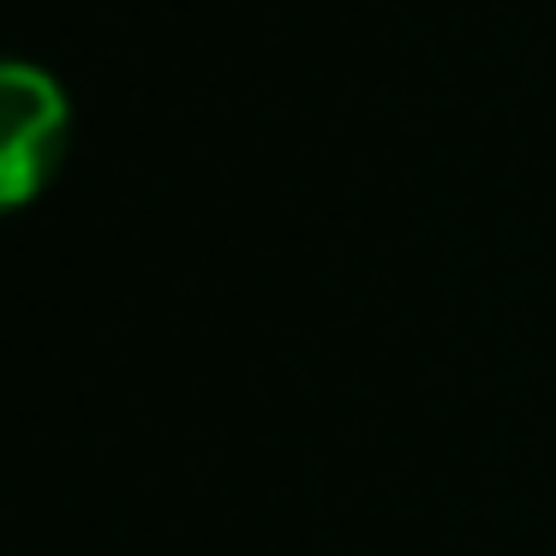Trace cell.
Wrapping results in <instances>:
<instances>
[{"mask_svg":"<svg viewBox=\"0 0 556 556\" xmlns=\"http://www.w3.org/2000/svg\"><path fill=\"white\" fill-rule=\"evenodd\" d=\"M0 102H7V138H0V192L7 204H25L49 174L61 168L66 150V97L49 73L13 61L0 73Z\"/></svg>","mask_w":556,"mask_h":556,"instance_id":"1","label":"cell"}]
</instances>
